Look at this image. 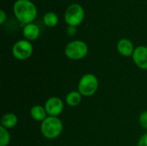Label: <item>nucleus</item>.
Returning <instances> with one entry per match:
<instances>
[{"label":"nucleus","mask_w":147,"mask_h":146,"mask_svg":"<svg viewBox=\"0 0 147 146\" xmlns=\"http://www.w3.org/2000/svg\"><path fill=\"white\" fill-rule=\"evenodd\" d=\"M13 11L16 19L23 25L32 23L37 16L36 6L30 0H16Z\"/></svg>","instance_id":"f257e3e1"},{"label":"nucleus","mask_w":147,"mask_h":146,"mask_svg":"<svg viewBox=\"0 0 147 146\" xmlns=\"http://www.w3.org/2000/svg\"><path fill=\"white\" fill-rule=\"evenodd\" d=\"M63 132V123L58 117L48 116L40 125V133L47 139L59 138Z\"/></svg>","instance_id":"f03ea898"},{"label":"nucleus","mask_w":147,"mask_h":146,"mask_svg":"<svg viewBox=\"0 0 147 146\" xmlns=\"http://www.w3.org/2000/svg\"><path fill=\"white\" fill-rule=\"evenodd\" d=\"M99 86V81L96 75L92 73H87L84 75L78 84V91L85 97L94 96Z\"/></svg>","instance_id":"7ed1b4c3"},{"label":"nucleus","mask_w":147,"mask_h":146,"mask_svg":"<svg viewBox=\"0 0 147 146\" xmlns=\"http://www.w3.org/2000/svg\"><path fill=\"white\" fill-rule=\"evenodd\" d=\"M89 48L87 44L80 40H76L69 42L65 48V56L71 60H80L86 57Z\"/></svg>","instance_id":"20e7f679"},{"label":"nucleus","mask_w":147,"mask_h":146,"mask_svg":"<svg viewBox=\"0 0 147 146\" xmlns=\"http://www.w3.org/2000/svg\"><path fill=\"white\" fill-rule=\"evenodd\" d=\"M84 19V9L78 3H72L65 11V21L68 26L77 27Z\"/></svg>","instance_id":"39448f33"},{"label":"nucleus","mask_w":147,"mask_h":146,"mask_svg":"<svg viewBox=\"0 0 147 146\" xmlns=\"http://www.w3.org/2000/svg\"><path fill=\"white\" fill-rule=\"evenodd\" d=\"M34 48L30 41L27 40H17L12 46V55L18 60H26L31 57Z\"/></svg>","instance_id":"423d86ee"},{"label":"nucleus","mask_w":147,"mask_h":146,"mask_svg":"<svg viewBox=\"0 0 147 146\" xmlns=\"http://www.w3.org/2000/svg\"><path fill=\"white\" fill-rule=\"evenodd\" d=\"M44 108H45L48 116L58 117L59 115H60L63 113L64 102L59 97L52 96L46 101Z\"/></svg>","instance_id":"0eeeda50"},{"label":"nucleus","mask_w":147,"mask_h":146,"mask_svg":"<svg viewBox=\"0 0 147 146\" xmlns=\"http://www.w3.org/2000/svg\"><path fill=\"white\" fill-rule=\"evenodd\" d=\"M133 60L134 64L142 70H147V46H139L134 49L133 53Z\"/></svg>","instance_id":"6e6552de"},{"label":"nucleus","mask_w":147,"mask_h":146,"mask_svg":"<svg viewBox=\"0 0 147 146\" xmlns=\"http://www.w3.org/2000/svg\"><path fill=\"white\" fill-rule=\"evenodd\" d=\"M118 52L124 57H132L134 52V46L133 42L128 39H121L117 42L116 46Z\"/></svg>","instance_id":"1a4fd4ad"},{"label":"nucleus","mask_w":147,"mask_h":146,"mask_svg":"<svg viewBox=\"0 0 147 146\" xmlns=\"http://www.w3.org/2000/svg\"><path fill=\"white\" fill-rule=\"evenodd\" d=\"M22 34H23L25 40L28 41H33L38 39L40 34V30L37 25L32 22V23L24 25L23 29H22Z\"/></svg>","instance_id":"9d476101"},{"label":"nucleus","mask_w":147,"mask_h":146,"mask_svg":"<svg viewBox=\"0 0 147 146\" xmlns=\"http://www.w3.org/2000/svg\"><path fill=\"white\" fill-rule=\"evenodd\" d=\"M30 116L33 120H34L35 121H39V122L44 121L48 117L45 108L40 105H34L31 108Z\"/></svg>","instance_id":"9b49d317"},{"label":"nucleus","mask_w":147,"mask_h":146,"mask_svg":"<svg viewBox=\"0 0 147 146\" xmlns=\"http://www.w3.org/2000/svg\"><path fill=\"white\" fill-rule=\"evenodd\" d=\"M18 123L17 116L13 113H7L5 114L1 119V126L6 129H11L15 127Z\"/></svg>","instance_id":"f8f14e48"},{"label":"nucleus","mask_w":147,"mask_h":146,"mask_svg":"<svg viewBox=\"0 0 147 146\" xmlns=\"http://www.w3.org/2000/svg\"><path fill=\"white\" fill-rule=\"evenodd\" d=\"M82 97L83 96L78 91H76V90L71 91L65 96V103L68 106L72 107V108L77 107L81 103Z\"/></svg>","instance_id":"ddd939ff"},{"label":"nucleus","mask_w":147,"mask_h":146,"mask_svg":"<svg viewBox=\"0 0 147 146\" xmlns=\"http://www.w3.org/2000/svg\"><path fill=\"white\" fill-rule=\"evenodd\" d=\"M43 22L47 27L53 28V27L57 26V24L59 22V16L54 12L49 11V12H47V13H46L44 15Z\"/></svg>","instance_id":"4468645a"},{"label":"nucleus","mask_w":147,"mask_h":146,"mask_svg":"<svg viewBox=\"0 0 147 146\" xmlns=\"http://www.w3.org/2000/svg\"><path fill=\"white\" fill-rule=\"evenodd\" d=\"M11 137L8 129L0 126V146H8L9 145Z\"/></svg>","instance_id":"2eb2a0df"},{"label":"nucleus","mask_w":147,"mask_h":146,"mask_svg":"<svg viewBox=\"0 0 147 146\" xmlns=\"http://www.w3.org/2000/svg\"><path fill=\"white\" fill-rule=\"evenodd\" d=\"M139 122H140V126H141L144 129L147 130V110L146 111L142 112V113L140 114Z\"/></svg>","instance_id":"dca6fc26"},{"label":"nucleus","mask_w":147,"mask_h":146,"mask_svg":"<svg viewBox=\"0 0 147 146\" xmlns=\"http://www.w3.org/2000/svg\"><path fill=\"white\" fill-rule=\"evenodd\" d=\"M138 146H147V133L140 137L138 141Z\"/></svg>","instance_id":"f3484780"},{"label":"nucleus","mask_w":147,"mask_h":146,"mask_svg":"<svg viewBox=\"0 0 147 146\" xmlns=\"http://www.w3.org/2000/svg\"><path fill=\"white\" fill-rule=\"evenodd\" d=\"M77 33V27H73V26H68L67 28V34L70 36H73L75 35Z\"/></svg>","instance_id":"a211bd4d"},{"label":"nucleus","mask_w":147,"mask_h":146,"mask_svg":"<svg viewBox=\"0 0 147 146\" xmlns=\"http://www.w3.org/2000/svg\"><path fill=\"white\" fill-rule=\"evenodd\" d=\"M7 19V15L3 9L0 10V24H3Z\"/></svg>","instance_id":"6ab92c4d"},{"label":"nucleus","mask_w":147,"mask_h":146,"mask_svg":"<svg viewBox=\"0 0 147 146\" xmlns=\"http://www.w3.org/2000/svg\"><path fill=\"white\" fill-rule=\"evenodd\" d=\"M46 146H51V145H46Z\"/></svg>","instance_id":"aec40b11"}]
</instances>
